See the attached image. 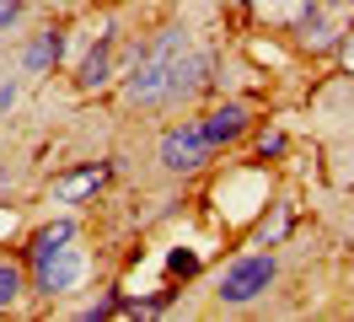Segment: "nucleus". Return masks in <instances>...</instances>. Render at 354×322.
<instances>
[{"instance_id":"nucleus-1","label":"nucleus","mask_w":354,"mask_h":322,"mask_svg":"<svg viewBox=\"0 0 354 322\" xmlns=\"http://www.w3.org/2000/svg\"><path fill=\"white\" fill-rule=\"evenodd\" d=\"M183 54H188V33L183 27H167L156 43H145L134 54V70H129V102H177V70H183Z\"/></svg>"},{"instance_id":"nucleus-2","label":"nucleus","mask_w":354,"mask_h":322,"mask_svg":"<svg viewBox=\"0 0 354 322\" xmlns=\"http://www.w3.org/2000/svg\"><path fill=\"white\" fill-rule=\"evenodd\" d=\"M274 274H279V263L268 253H247L221 274V290H215V296H221L225 306H247V301H258L268 285H274Z\"/></svg>"},{"instance_id":"nucleus-3","label":"nucleus","mask_w":354,"mask_h":322,"mask_svg":"<svg viewBox=\"0 0 354 322\" xmlns=\"http://www.w3.org/2000/svg\"><path fill=\"white\" fill-rule=\"evenodd\" d=\"M349 17H354V0H306V11L295 17V33L311 48H333V43H344V33H354V27H338Z\"/></svg>"},{"instance_id":"nucleus-4","label":"nucleus","mask_w":354,"mask_h":322,"mask_svg":"<svg viewBox=\"0 0 354 322\" xmlns=\"http://www.w3.org/2000/svg\"><path fill=\"white\" fill-rule=\"evenodd\" d=\"M215 156V145H209V134H204V124H177L161 134V167L167 172H194L204 167Z\"/></svg>"},{"instance_id":"nucleus-5","label":"nucleus","mask_w":354,"mask_h":322,"mask_svg":"<svg viewBox=\"0 0 354 322\" xmlns=\"http://www.w3.org/2000/svg\"><path fill=\"white\" fill-rule=\"evenodd\" d=\"M81 279H86V258H81V247H70V242L32 263V285H38L44 296H65V290H75Z\"/></svg>"},{"instance_id":"nucleus-6","label":"nucleus","mask_w":354,"mask_h":322,"mask_svg":"<svg viewBox=\"0 0 354 322\" xmlns=\"http://www.w3.org/2000/svg\"><path fill=\"white\" fill-rule=\"evenodd\" d=\"M102 183H108V167H102V161L75 167V172H59V177H54V199H59V204H81V199H91Z\"/></svg>"},{"instance_id":"nucleus-7","label":"nucleus","mask_w":354,"mask_h":322,"mask_svg":"<svg viewBox=\"0 0 354 322\" xmlns=\"http://www.w3.org/2000/svg\"><path fill=\"white\" fill-rule=\"evenodd\" d=\"M242 129H247V107L242 102H225V107H215V113L204 118V134H209L215 150L231 145V140H242Z\"/></svg>"},{"instance_id":"nucleus-8","label":"nucleus","mask_w":354,"mask_h":322,"mask_svg":"<svg viewBox=\"0 0 354 322\" xmlns=\"http://www.w3.org/2000/svg\"><path fill=\"white\" fill-rule=\"evenodd\" d=\"M59 54H65V33H54V27H48V33H38V38L27 43L22 70H27V75H44L48 64H59Z\"/></svg>"},{"instance_id":"nucleus-9","label":"nucleus","mask_w":354,"mask_h":322,"mask_svg":"<svg viewBox=\"0 0 354 322\" xmlns=\"http://www.w3.org/2000/svg\"><path fill=\"white\" fill-rule=\"evenodd\" d=\"M65 242H75V226H70V220H54V226H44V231L32 236V247H27V258L38 263V258H48L54 247H65Z\"/></svg>"},{"instance_id":"nucleus-10","label":"nucleus","mask_w":354,"mask_h":322,"mask_svg":"<svg viewBox=\"0 0 354 322\" xmlns=\"http://www.w3.org/2000/svg\"><path fill=\"white\" fill-rule=\"evenodd\" d=\"M108 75H113V54H108V38H102V43L86 54V64H81V86H86V91H97V86H108Z\"/></svg>"},{"instance_id":"nucleus-11","label":"nucleus","mask_w":354,"mask_h":322,"mask_svg":"<svg viewBox=\"0 0 354 322\" xmlns=\"http://www.w3.org/2000/svg\"><path fill=\"white\" fill-rule=\"evenodd\" d=\"M22 296V269L17 263H0V312H11Z\"/></svg>"},{"instance_id":"nucleus-12","label":"nucleus","mask_w":354,"mask_h":322,"mask_svg":"<svg viewBox=\"0 0 354 322\" xmlns=\"http://www.w3.org/2000/svg\"><path fill=\"white\" fill-rule=\"evenodd\" d=\"M167 269H172L177 279H194L199 274V253H194V247H177V253H167Z\"/></svg>"},{"instance_id":"nucleus-13","label":"nucleus","mask_w":354,"mask_h":322,"mask_svg":"<svg viewBox=\"0 0 354 322\" xmlns=\"http://www.w3.org/2000/svg\"><path fill=\"white\" fill-rule=\"evenodd\" d=\"M22 21V0H0V33H11Z\"/></svg>"},{"instance_id":"nucleus-14","label":"nucleus","mask_w":354,"mask_h":322,"mask_svg":"<svg viewBox=\"0 0 354 322\" xmlns=\"http://www.w3.org/2000/svg\"><path fill=\"white\" fill-rule=\"evenodd\" d=\"M258 150H263V156H279V150H285V134H279V129H268L263 140H258Z\"/></svg>"},{"instance_id":"nucleus-15","label":"nucleus","mask_w":354,"mask_h":322,"mask_svg":"<svg viewBox=\"0 0 354 322\" xmlns=\"http://www.w3.org/2000/svg\"><path fill=\"white\" fill-rule=\"evenodd\" d=\"M344 64H349V70H354V33H349V38H344Z\"/></svg>"}]
</instances>
